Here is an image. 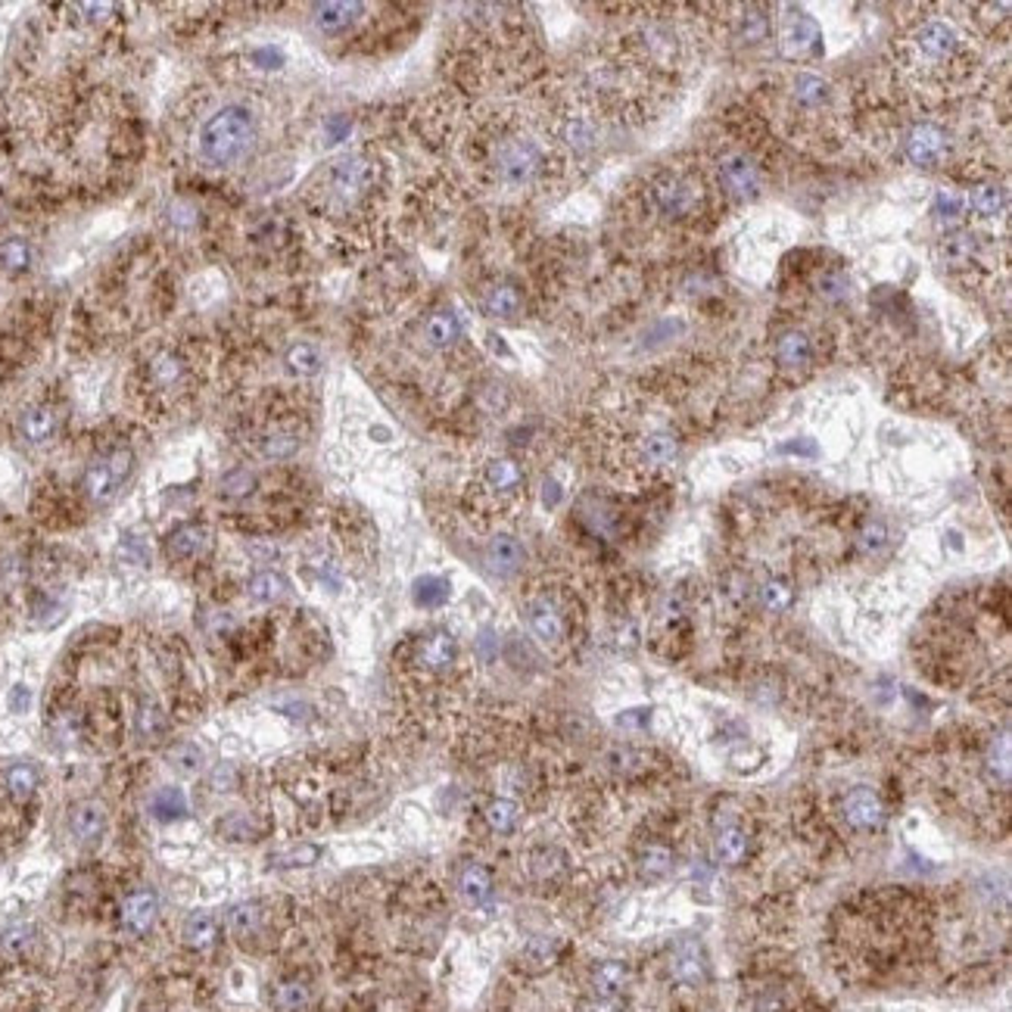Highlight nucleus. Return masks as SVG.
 Instances as JSON below:
<instances>
[{
    "mask_svg": "<svg viewBox=\"0 0 1012 1012\" xmlns=\"http://www.w3.org/2000/svg\"><path fill=\"white\" fill-rule=\"evenodd\" d=\"M215 941H219V925H215L213 916H206V913H196L184 922V944L191 947V951H213Z\"/></svg>",
    "mask_w": 1012,
    "mask_h": 1012,
    "instance_id": "32",
    "label": "nucleus"
},
{
    "mask_svg": "<svg viewBox=\"0 0 1012 1012\" xmlns=\"http://www.w3.org/2000/svg\"><path fill=\"white\" fill-rule=\"evenodd\" d=\"M449 599V582L440 580V576H421L414 582V601L421 608H440L442 601Z\"/></svg>",
    "mask_w": 1012,
    "mask_h": 1012,
    "instance_id": "42",
    "label": "nucleus"
},
{
    "mask_svg": "<svg viewBox=\"0 0 1012 1012\" xmlns=\"http://www.w3.org/2000/svg\"><path fill=\"white\" fill-rule=\"evenodd\" d=\"M582 1012H620V1000H599V997H592Z\"/></svg>",
    "mask_w": 1012,
    "mask_h": 1012,
    "instance_id": "53",
    "label": "nucleus"
},
{
    "mask_svg": "<svg viewBox=\"0 0 1012 1012\" xmlns=\"http://www.w3.org/2000/svg\"><path fill=\"white\" fill-rule=\"evenodd\" d=\"M364 10H368L364 4H318L315 6V25L325 34H340L358 23Z\"/></svg>",
    "mask_w": 1012,
    "mask_h": 1012,
    "instance_id": "22",
    "label": "nucleus"
},
{
    "mask_svg": "<svg viewBox=\"0 0 1012 1012\" xmlns=\"http://www.w3.org/2000/svg\"><path fill=\"white\" fill-rule=\"evenodd\" d=\"M4 782H6V791H10L13 798L25 800V798H32L34 789H38V770H34V766H28V763L10 766V770H6Z\"/></svg>",
    "mask_w": 1012,
    "mask_h": 1012,
    "instance_id": "41",
    "label": "nucleus"
},
{
    "mask_svg": "<svg viewBox=\"0 0 1012 1012\" xmlns=\"http://www.w3.org/2000/svg\"><path fill=\"white\" fill-rule=\"evenodd\" d=\"M321 368V355L315 346H308V343H297V346H290V353H287V371L297 377H312L318 374Z\"/></svg>",
    "mask_w": 1012,
    "mask_h": 1012,
    "instance_id": "39",
    "label": "nucleus"
},
{
    "mask_svg": "<svg viewBox=\"0 0 1012 1012\" xmlns=\"http://www.w3.org/2000/svg\"><path fill=\"white\" fill-rule=\"evenodd\" d=\"M321 856V850L318 847H312V845H302V847H297V850H287V854H278V856H271V863L274 866H290V869H297V866H308V863H315Z\"/></svg>",
    "mask_w": 1012,
    "mask_h": 1012,
    "instance_id": "47",
    "label": "nucleus"
},
{
    "mask_svg": "<svg viewBox=\"0 0 1012 1012\" xmlns=\"http://www.w3.org/2000/svg\"><path fill=\"white\" fill-rule=\"evenodd\" d=\"M131 468H135V455H131L128 449H116V452H109L107 459L94 461V465L84 470V477H81L84 496H88L94 505L109 502V498L116 496V489L128 480Z\"/></svg>",
    "mask_w": 1012,
    "mask_h": 1012,
    "instance_id": "7",
    "label": "nucleus"
},
{
    "mask_svg": "<svg viewBox=\"0 0 1012 1012\" xmlns=\"http://www.w3.org/2000/svg\"><path fill=\"white\" fill-rule=\"evenodd\" d=\"M56 411L47 409V405H34V409H25L23 418H19V433H23L25 442L32 446H41V442L53 440L56 433Z\"/></svg>",
    "mask_w": 1012,
    "mask_h": 1012,
    "instance_id": "23",
    "label": "nucleus"
},
{
    "mask_svg": "<svg viewBox=\"0 0 1012 1012\" xmlns=\"http://www.w3.org/2000/svg\"><path fill=\"white\" fill-rule=\"evenodd\" d=\"M153 817L163 822H175L187 817V798L178 789H163L153 798Z\"/></svg>",
    "mask_w": 1012,
    "mask_h": 1012,
    "instance_id": "38",
    "label": "nucleus"
},
{
    "mask_svg": "<svg viewBox=\"0 0 1012 1012\" xmlns=\"http://www.w3.org/2000/svg\"><path fill=\"white\" fill-rule=\"evenodd\" d=\"M374 175H377V166L371 163L368 156H343L340 163H334L327 172L330 200H334L336 206H353V203H358L371 191Z\"/></svg>",
    "mask_w": 1012,
    "mask_h": 1012,
    "instance_id": "6",
    "label": "nucleus"
},
{
    "mask_svg": "<svg viewBox=\"0 0 1012 1012\" xmlns=\"http://www.w3.org/2000/svg\"><path fill=\"white\" fill-rule=\"evenodd\" d=\"M252 489H256V477L250 474V470H231V474H224L222 480V493L228 498H247Z\"/></svg>",
    "mask_w": 1012,
    "mask_h": 1012,
    "instance_id": "44",
    "label": "nucleus"
},
{
    "mask_svg": "<svg viewBox=\"0 0 1012 1012\" xmlns=\"http://www.w3.org/2000/svg\"><path fill=\"white\" fill-rule=\"evenodd\" d=\"M526 627L536 636L539 645L552 651H561L567 645V636H571V620H567V610L561 608V601L554 595H533L526 601Z\"/></svg>",
    "mask_w": 1012,
    "mask_h": 1012,
    "instance_id": "5",
    "label": "nucleus"
},
{
    "mask_svg": "<svg viewBox=\"0 0 1012 1012\" xmlns=\"http://www.w3.org/2000/svg\"><path fill=\"white\" fill-rule=\"evenodd\" d=\"M524 545L517 543L515 536L508 533H498V536L489 539L487 545V567L496 576H515L520 567H524Z\"/></svg>",
    "mask_w": 1012,
    "mask_h": 1012,
    "instance_id": "16",
    "label": "nucleus"
},
{
    "mask_svg": "<svg viewBox=\"0 0 1012 1012\" xmlns=\"http://www.w3.org/2000/svg\"><path fill=\"white\" fill-rule=\"evenodd\" d=\"M520 306H524V299H520V290L515 284H493L483 293V308L496 318H515Z\"/></svg>",
    "mask_w": 1012,
    "mask_h": 1012,
    "instance_id": "30",
    "label": "nucleus"
},
{
    "mask_svg": "<svg viewBox=\"0 0 1012 1012\" xmlns=\"http://www.w3.org/2000/svg\"><path fill=\"white\" fill-rule=\"evenodd\" d=\"M670 869H673V854H670V847H664V845H648L642 850V856H638V873H642V878H648V882L664 878Z\"/></svg>",
    "mask_w": 1012,
    "mask_h": 1012,
    "instance_id": "36",
    "label": "nucleus"
},
{
    "mask_svg": "<svg viewBox=\"0 0 1012 1012\" xmlns=\"http://www.w3.org/2000/svg\"><path fill=\"white\" fill-rule=\"evenodd\" d=\"M589 985H592V997H599V1000H620V994L629 985V966L620 960H604L592 969Z\"/></svg>",
    "mask_w": 1012,
    "mask_h": 1012,
    "instance_id": "17",
    "label": "nucleus"
},
{
    "mask_svg": "<svg viewBox=\"0 0 1012 1012\" xmlns=\"http://www.w3.org/2000/svg\"><path fill=\"white\" fill-rule=\"evenodd\" d=\"M944 252H947V262L951 265H969L975 256V243L969 234H953V237H947Z\"/></svg>",
    "mask_w": 1012,
    "mask_h": 1012,
    "instance_id": "45",
    "label": "nucleus"
},
{
    "mask_svg": "<svg viewBox=\"0 0 1012 1012\" xmlns=\"http://www.w3.org/2000/svg\"><path fill=\"white\" fill-rule=\"evenodd\" d=\"M761 601L766 610H772V614H779V610H789L791 601H794V589L789 580H782V576H772V580L763 582L761 589Z\"/></svg>",
    "mask_w": 1012,
    "mask_h": 1012,
    "instance_id": "40",
    "label": "nucleus"
},
{
    "mask_svg": "<svg viewBox=\"0 0 1012 1012\" xmlns=\"http://www.w3.org/2000/svg\"><path fill=\"white\" fill-rule=\"evenodd\" d=\"M308 1000H312V994L302 981H280L271 990V1007L278 1012H302L308 1007Z\"/></svg>",
    "mask_w": 1012,
    "mask_h": 1012,
    "instance_id": "35",
    "label": "nucleus"
},
{
    "mask_svg": "<svg viewBox=\"0 0 1012 1012\" xmlns=\"http://www.w3.org/2000/svg\"><path fill=\"white\" fill-rule=\"evenodd\" d=\"M714 850L720 863L739 866L744 856H748V832H744L742 826H733V822H729V826H720L714 838Z\"/></svg>",
    "mask_w": 1012,
    "mask_h": 1012,
    "instance_id": "25",
    "label": "nucleus"
},
{
    "mask_svg": "<svg viewBox=\"0 0 1012 1012\" xmlns=\"http://www.w3.org/2000/svg\"><path fill=\"white\" fill-rule=\"evenodd\" d=\"M651 213L670 222H686L705 206V187L698 178L683 172H660L648 187Z\"/></svg>",
    "mask_w": 1012,
    "mask_h": 1012,
    "instance_id": "4",
    "label": "nucleus"
},
{
    "mask_svg": "<svg viewBox=\"0 0 1012 1012\" xmlns=\"http://www.w3.org/2000/svg\"><path fill=\"white\" fill-rule=\"evenodd\" d=\"M720 184L739 200H754L761 194V168L742 150H729L720 156Z\"/></svg>",
    "mask_w": 1012,
    "mask_h": 1012,
    "instance_id": "9",
    "label": "nucleus"
},
{
    "mask_svg": "<svg viewBox=\"0 0 1012 1012\" xmlns=\"http://www.w3.org/2000/svg\"><path fill=\"white\" fill-rule=\"evenodd\" d=\"M524 487H526L524 468H520L515 459H508V455L489 459L480 470V489L493 505L517 502V498L524 496Z\"/></svg>",
    "mask_w": 1012,
    "mask_h": 1012,
    "instance_id": "8",
    "label": "nucleus"
},
{
    "mask_svg": "<svg viewBox=\"0 0 1012 1012\" xmlns=\"http://www.w3.org/2000/svg\"><path fill=\"white\" fill-rule=\"evenodd\" d=\"M841 813H845L847 826L863 828V832H873V828L884 826V804L875 791L869 789H854L841 804Z\"/></svg>",
    "mask_w": 1012,
    "mask_h": 1012,
    "instance_id": "13",
    "label": "nucleus"
},
{
    "mask_svg": "<svg viewBox=\"0 0 1012 1012\" xmlns=\"http://www.w3.org/2000/svg\"><path fill=\"white\" fill-rule=\"evenodd\" d=\"M906 156H910V163L916 166H941L947 156V135L944 128H938L934 122H922L916 125V128L910 131V137H906Z\"/></svg>",
    "mask_w": 1012,
    "mask_h": 1012,
    "instance_id": "12",
    "label": "nucleus"
},
{
    "mask_svg": "<svg viewBox=\"0 0 1012 1012\" xmlns=\"http://www.w3.org/2000/svg\"><path fill=\"white\" fill-rule=\"evenodd\" d=\"M455 657H459V642L446 629L427 632L418 642V648H414V664L424 673H446L455 664Z\"/></svg>",
    "mask_w": 1012,
    "mask_h": 1012,
    "instance_id": "11",
    "label": "nucleus"
},
{
    "mask_svg": "<svg viewBox=\"0 0 1012 1012\" xmlns=\"http://www.w3.org/2000/svg\"><path fill=\"white\" fill-rule=\"evenodd\" d=\"M247 592L256 604H278V601L287 599L290 582H287V576H280L278 571H256L247 582Z\"/></svg>",
    "mask_w": 1012,
    "mask_h": 1012,
    "instance_id": "24",
    "label": "nucleus"
},
{
    "mask_svg": "<svg viewBox=\"0 0 1012 1012\" xmlns=\"http://www.w3.org/2000/svg\"><path fill=\"white\" fill-rule=\"evenodd\" d=\"M791 90H794V103H800L804 109H819L832 100V84L822 81L819 75H798Z\"/></svg>",
    "mask_w": 1012,
    "mask_h": 1012,
    "instance_id": "29",
    "label": "nucleus"
},
{
    "mask_svg": "<svg viewBox=\"0 0 1012 1012\" xmlns=\"http://www.w3.org/2000/svg\"><path fill=\"white\" fill-rule=\"evenodd\" d=\"M676 459H679V442L667 430L645 433V437H638L636 442V465L642 470H664Z\"/></svg>",
    "mask_w": 1012,
    "mask_h": 1012,
    "instance_id": "14",
    "label": "nucleus"
},
{
    "mask_svg": "<svg viewBox=\"0 0 1012 1012\" xmlns=\"http://www.w3.org/2000/svg\"><path fill=\"white\" fill-rule=\"evenodd\" d=\"M69 832H72L75 841L81 845H94V841L103 838L107 832V810L94 800H81L79 807H72L69 813Z\"/></svg>",
    "mask_w": 1012,
    "mask_h": 1012,
    "instance_id": "15",
    "label": "nucleus"
},
{
    "mask_svg": "<svg viewBox=\"0 0 1012 1012\" xmlns=\"http://www.w3.org/2000/svg\"><path fill=\"white\" fill-rule=\"evenodd\" d=\"M459 891H461V897H465V903L483 906L489 901V894H493V878H489V873L483 866L468 863L459 875Z\"/></svg>",
    "mask_w": 1012,
    "mask_h": 1012,
    "instance_id": "26",
    "label": "nucleus"
},
{
    "mask_svg": "<svg viewBox=\"0 0 1012 1012\" xmlns=\"http://www.w3.org/2000/svg\"><path fill=\"white\" fill-rule=\"evenodd\" d=\"M819 47V28L813 19L807 16H791L782 28V51L785 56L798 60V56H807Z\"/></svg>",
    "mask_w": 1012,
    "mask_h": 1012,
    "instance_id": "20",
    "label": "nucleus"
},
{
    "mask_svg": "<svg viewBox=\"0 0 1012 1012\" xmlns=\"http://www.w3.org/2000/svg\"><path fill=\"white\" fill-rule=\"evenodd\" d=\"M962 53V38L957 25L947 19H925L906 38V66L919 69L922 75H934L953 66Z\"/></svg>",
    "mask_w": 1012,
    "mask_h": 1012,
    "instance_id": "2",
    "label": "nucleus"
},
{
    "mask_svg": "<svg viewBox=\"0 0 1012 1012\" xmlns=\"http://www.w3.org/2000/svg\"><path fill=\"white\" fill-rule=\"evenodd\" d=\"M776 362L782 371H804L813 362V343L800 330H789L776 340Z\"/></svg>",
    "mask_w": 1012,
    "mask_h": 1012,
    "instance_id": "21",
    "label": "nucleus"
},
{
    "mask_svg": "<svg viewBox=\"0 0 1012 1012\" xmlns=\"http://www.w3.org/2000/svg\"><path fill=\"white\" fill-rule=\"evenodd\" d=\"M187 374H191V362H187V355L178 353V349H159V353L147 362V381L159 393H175L178 386H184Z\"/></svg>",
    "mask_w": 1012,
    "mask_h": 1012,
    "instance_id": "10",
    "label": "nucleus"
},
{
    "mask_svg": "<svg viewBox=\"0 0 1012 1012\" xmlns=\"http://www.w3.org/2000/svg\"><path fill=\"white\" fill-rule=\"evenodd\" d=\"M884 539H888L884 526L878 524V520H869V524L860 530V536H856V545H860L863 552H878V548L884 545Z\"/></svg>",
    "mask_w": 1012,
    "mask_h": 1012,
    "instance_id": "49",
    "label": "nucleus"
},
{
    "mask_svg": "<svg viewBox=\"0 0 1012 1012\" xmlns=\"http://www.w3.org/2000/svg\"><path fill=\"white\" fill-rule=\"evenodd\" d=\"M938 213H947V219H960L962 200L953 191H941V196H938Z\"/></svg>",
    "mask_w": 1012,
    "mask_h": 1012,
    "instance_id": "52",
    "label": "nucleus"
},
{
    "mask_svg": "<svg viewBox=\"0 0 1012 1012\" xmlns=\"http://www.w3.org/2000/svg\"><path fill=\"white\" fill-rule=\"evenodd\" d=\"M206 543H209L206 526L184 524V526H178L172 536H168V552H172L175 558H181V561H191V558H196V554L203 552V548H206Z\"/></svg>",
    "mask_w": 1012,
    "mask_h": 1012,
    "instance_id": "27",
    "label": "nucleus"
},
{
    "mask_svg": "<svg viewBox=\"0 0 1012 1012\" xmlns=\"http://www.w3.org/2000/svg\"><path fill=\"white\" fill-rule=\"evenodd\" d=\"M483 819H487V826L493 828L498 835H511L517 828L520 822V807L515 800H505L498 798L493 804H487V810H483Z\"/></svg>",
    "mask_w": 1012,
    "mask_h": 1012,
    "instance_id": "34",
    "label": "nucleus"
},
{
    "mask_svg": "<svg viewBox=\"0 0 1012 1012\" xmlns=\"http://www.w3.org/2000/svg\"><path fill=\"white\" fill-rule=\"evenodd\" d=\"M175 766H178L181 772H196L203 766V754L191 744H181V751L175 754Z\"/></svg>",
    "mask_w": 1012,
    "mask_h": 1012,
    "instance_id": "50",
    "label": "nucleus"
},
{
    "mask_svg": "<svg viewBox=\"0 0 1012 1012\" xmlns=\"http://www.w3.org/2000/svg\"><path fill=\"white\" fill-rule=\"evenodd\" d=\"M13 707H19V711L25 707V688H16V692H13Z\"/></svg>",
    "mask_w": 1012,
    "mask_h": 1012,
    "instance_id": "55",
    "label": "nucleus"
},
{
    "mask_svg": "<svg viewBox=\"0 0 1012 1012\" xmlns=\"http://www.w3.org/2000/svg\"><path fill=\"white\" fill-rule=\"evenodd\" d=\"M252 60H256V62H271L269 69H274V66H280V62H284V56H280V51H274V47H265V51L252 53Z\"/></svg>",
    "mask_w": 1012,
    "mask_h": 1012,
    "instance_id": "54",
    "label": "nucleus"
},
{
    "mask_svg": "<svg viewBox=\"0 0 1012 1012\" xmlns=\"http://www.w3.org/2000/svg\"><path fill=\"white\" fill-rule=\"evenodd\" d=\"M252 147H256V122L243 107L219 109L200 131V153L215 168L243 163Z\"/></svg>",
    "mask_w": 1012,
    "mask_h": 1012,
    "instance_id": "1",
    "label": "nucleus"
},
{
    "mask_svg": "<svg viewBox=\"0 0 1012 1012\" xmlns=\"http://www.w3.org/2000/svg\"><path fill=\"white\" fill-rule=\"evenodd\" d=\"M543 166H545L543 147L526 135H505L493 147V172H496L498 184L511 187V191H520V187L533 184V181L543 175Z\"/></svg>",
    "mask_w": 1012,
    "mask_h": 1012,
    "instance_id": "3",
    "label": "nucleus"
},
{
    "mask_svg": "<svg viewBox=\"0 0 1012 1012\" xmlns=\"http://www.w3.org/2000/svg\"><path fill=\"white\" fill-rule=\"evenodd\" d=\"M817 290H819V297L826 299V302H841V299H847V293H850V280H847L845 271L828 269V271L819 274Z\"/></svg>",
    "mask_w": 1012,
    "mask_h": 1012,
    "instance_id": "43",
    "label": "nucleus"
},
{
    "mask_svg": "<svg viewBox=\"0 0 1012 1012\" xmlns=\"http://www.w3.org/2000/svg\"><path fill=\"white\" fill-rule=\"evenodd\" d=\"M459 334H461L459 321H455V315H449V312H433L424 325V340L430 343L433 349H449L455 340H459Z\"/></svg>",
    "mask_w": 1012,
    "mask_h": 1012,
    "instance_id": "33",
    "label": "nucleus"
},
{
    "mask_svg": "<svg viewBox=\"0 0 1012 1012\" xmlns=\"http://www.w3.org/2000/svg\"><path fill=\"white\" fill-rule=\"evenodd\" d=\"M969 209H972L981 222H994V219H1000L1003 209H1007V196L994 184H979L969 194Z\"/></svg>",
    "mask_w": 1012,
    "mask_h": 1012,
    "instance_id": "31",
    "label": "nucleus"
},
{
    "mask_svg": "<svg viewBox=\"0 0 1012 1012\" xmlns=\"http://www.w3.org/2000/svg\"><path fill=\"white\" fill-rule=\"evenodd\" d=\"M137 729H140V735H156L159 729H163V716H159L156 707H144V711L137 714Z\"/></svg>",
    "mask_w": 1012,
    "mask_h": 1012,
    "instance_id": "51",
    "label": "nucleus"
},
{
    "mask_svg": "<svg viewBox=\"0 0 1012 1012\" xmlns=\"http://www.w3.org/2000/svg\"><path fill=\"white\" fill-rule=\"evenodd\" d=\"M32 941H34V929H32V925H13V929L6 932L4 938H0V944H4L6 953H23V951H28V947H32Z\"/></svg>",
    "mask_w": 1012,
    "mask_h": 1012,
    "instance_id": "48",
    "label": "nucleus"
},
{
    "mask_svg": "<svg viewBox=\"0 0 1012 1012\" xmlns=\"http://www.w3.org/2000/svg\"><path fill=\"white\" fill-rule=\"evenodd\" d=\"M224 922H228V929H231V934H234V938H252V934H256L259 929H262L265 925V910L259 903H252V901H247V903H234L228 910V916H224Z\"/></svg>",
    "mask_w": 1012,
    "mask_h": 1012,
    "instance_id": "28",
    "label": "nucleus"
},
{
    "mask_svg": "<svg viewBox=\"0 0 1012 1012\" xmlns=\"http://www.w3.org/2000/svg\"><path fill=\"white\" fill-rule=\"evenodd\" d=\"M28 259H32V252L23 241H6L4 247H0V265L10 271H23L28 265Z\"/></svg>",
    "mask_w": 1012,
    "mask_h": 1012,
    "instance_id": "46",
    "label": "nucleus"
},
{
    "mask_svg": "<svg viewBox=\"0 0 1012 1012\" xmlns=\"http://www.w3.org/2000/svg\"><path fill=\"white\" fill-rule=\"evenodd\" d=\"M156 913H159L156 894H153V891H135V894H128L122 903V925L131 934H147L153 929V922H156Z\"/></svg>",
    "mask_w": 1012,
    "mask_h": 1012,
    "instance_id": "18",
    "label": "nucleus"
},
{
    "mask_svg": "<svg viewBox=\"0 0 1012 1012\" xmlns=\"http://www.w3.org/2000/svg\"><path fill=\"white\" fill-rule=\"evenodd\" d=\"M297 449H299V437H297V433H290V430H271V433H265L262 442H259V455H262V459H269V461L290 459Z\"/></svg>",
    "mask_w": 1012,
    "mask_h": 1012,
    "instance_id": "37",
    "label": "nucleus"
},
{
    "mask_svg": "<svg viewBox=\"0 0 1012 1012\" xmlns=\"http://www.w3.org/2000/svg\"><path fill=\"white\" fill-rule=\"evenodd\" d=\"M670 975L676 981H683V985H698V981H705L707 960H705V951H701V944H695V941H686V944H679L676 951H673V957H670Z\"/></svg>",
    "mask_w": 1012,
    "mask_h": 1012,
    "instance_id": "19",
    "label": "nucleus"
}]
</instances>
